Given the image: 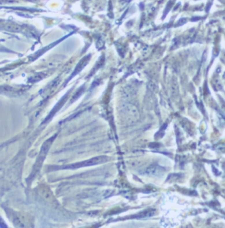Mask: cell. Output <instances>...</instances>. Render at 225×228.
Listing matches in <instances>:
<instances>
[{"label":"cell","mask_w":225,"mask_h":228,"mask_svg":"<svg viewBox=\"0 0 225 228\" xmlns=\"http://www.w3.org/2000/svg\"><path fill=\"white\" fill-rule=\"evenodd\" d=\"M108 158L107 156H98L94 158H91L87 161H84L81 163H78L75 165H73L72 166L73 167H84V166H94V165L96 164H101L103 163H105L108 161Z\"/></svg>","instance_id":"obj_1"},{"label":"cell","mask_w":225,"mask_h":228,"mask_svg":"<svg viewBox=\"0 0 225 228\" xmlns=\"http://www.w3.org/2000/svg\"><path fill=\"white\" fill-rule=\"evenodd\" d=\"M90 59V55H87V56L85 57L83 59H82L81 60V61L79 63L77 66L76 68H75V70L74 71V73H73V75H76L77 73H78L80 71H81V69H83V67H84L88 62H89V60Z\"/></svg>","instance_id":"obj_2"},{"label":"cell","mask_w":225,"mask_h":228,"mask_svg":"<svg viewBox=\"0 0 225 228\" xmlns=\"http://www.w3.org/2000/svg\"><path fill=\"white\" fill-rule=\"evenodd\" d=\"M1 29L11 32H20L21 31V27L17 25H4Z\"/></svg>","instance_id":"obj_3"}]
</instances>
